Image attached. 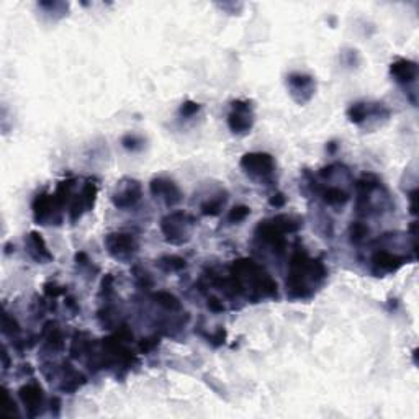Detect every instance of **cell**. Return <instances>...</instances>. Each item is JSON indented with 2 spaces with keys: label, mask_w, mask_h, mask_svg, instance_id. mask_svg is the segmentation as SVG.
<instances>
[{
  "label": "cell",
  "mask_w": 419,
  "mask_h": 419,
  "mask_svg": "<svg viewBox=\"0 0 419 419\" xmlns=\"http://www.w3.org/2000/svg\"><path fill=\"white\" fill-rule=\"evenodd\" d=\"M287 295L292 300H308L323 285L327 271L320 259H311L305 251L297 249L290 257Z\"/></svg>",
  "instance_id": "6da1fadb"
},
{
  "label": "cell",
  "mask_w": 419,
  "mask_h": 419,
  "mask_svg": "<svg viewBox=\"0 0 419 419\" xmlns=\"http://www.w3.org/2000/svg\"><path fill=\"white\" fill-rule=\"evenodd\" d=\"M195 224L197 219L190 213L177 210V212H170L160 219V231H163L168 243L182 246L190 241Z\"/></svg>",
  "instance_id": "7a4b0ae2"
},
{
  "label": "cell",
  "mask_w": 419,
  "mask_h": 419,
  "mask_svg": "<svg viewBox=\"0 0 419 419\" xmlns=\"http://www.w3.org/2000/svg\"><path fill=\"white\" fill-rule=\"evenodd\" d=\"M241 169L251 180L268 184L273 180L277 170L276 158L268 153H246L239 160Z\"/></svg>",
  "instance_id": "3957f363"
},
{
  "label": "cell",
  "mask_w": 419,
  "mask_h": 419,
  "mask_svg": "<svg viewBox=\"0 0 419 419\" xmlns=\"http://www.w3.org/2000/svg\"><path fill=\"white\" fill-rule=\"evenodd\" d=\"M228 128L236 136H246L254 128L256 114L254 105L248 99H238L231 102V110L228 114Z\"/></svg>",
  "instance_id": "277c9868"
},
{
  "label": "cell",
  "mask_w": 419,
  "mask_h": 419,
  "mask_svg": "<svg viewBox=\"0 0 419 419\" xmlns=\"http://www.w3.org/2000/svg\"><path fill=\"white\" fill-rule=\"evenodd\" d=\"M104 246L118 262H131L139 249L138 239L131 233H109L104 238Z\"/></svg>",
  "instance_id": "5b68a950"
},
{
  "label": "cell",
  "mask_w": 419,
  "mask_h": 419,
  "mask_svg": "<svg viewBox=\"0 0 419 419\" xmlns=\"http://www.w3.org/2000/svg\"><path fill=\"white\" fill-rule=\"evenodd\" d=\"M31 210H33V219L36 224H59L62 222V207L59 205L55 193L53 195L51 193L36 195Z\"/></svg>",
  "instance_id": "8992f818"
},
{
  "label": "cell",
  "mask_w": 419,
  "mask_h": 419,
  "mask_svg": "<svg viewBox=\"0 0 419 419\" xmlns=\"http://www.w3.org/2000/svg\"><path fill=\"white\" fill-rule=\"evenodd\" d=\"M287 89L292 99L298 105H305L316 94V80L305 72H290L287 76Z\"/></svg>",
  "instance_id": "52a82bcc"
},
{
  "label": "cell",
  "mask_w": 419,
  "mask_h": 419,
  "mask_svg": "<svg viewBox=\"0 0 419 419\" xmlns=\"http://www.w3.org/2000/svg\"><path fill=\"white\" fill-rule=\"evenodd\" d=\"M141 184L134 179H123L111 195V202L118 210H131L141 202Z\"/></svg>",
  "instance_id": "ba28073f"
},
{
  "label": "cell",
  "mask_w": 419,
  "mask_h": 419,
  "mask_svg": "<svg viewBox=\"0 0 419 419\" xmlns=\"http://www.w3.org/2000/svg\"><path fill=\"white\" fill-rule=\"evenodd\" d=\"M406 256H400L396 252H390L386 249H377L374 252L370 266H372V273L375 276H385V273H393L400 267L406 264Z\"/></svg>",
  "instance_id": "9c48e42d"
},
{
  "label": "cell",
  "mask_w": 419,
  "mask_h": 419,
  "mask_svg": "<svg viewBox=\"0 0 419 419\" xmlns=\"http://www.w3.org/2000/svg\"><path fill=\"white\" fill-rule=\"evenodd\" d=\"M149 192H151L153 197L163 200L168 207L179 205L182 202V197H184L179 185L174 180L165 179V177H156V179H153L151 184H149Z\"/></svg>",
  "instance_id": "30bf717a"
},
{
  "label": "cell",
  "mask_w": 419,
  "mask_h": 419,
  "mask_svg": "<svg viewBox=\"0 0 419 419\" xmlns=\"http://www.w3.org/2000/svg\"><path fill=\"white\" fill-rule=\"evenodd\" d=\"M390 115L388 109L383 104H367V102H356L347 109V118L354 125H364L370 118H386Z\"/></svg>",
  "instance_id": "8fae6325"
},
{
  "label": "cell",
  "mask_w": 419,
  "mask_h": 419,
  "mask_svg": "<svg viewBox=\"0 0 419 419\" xmlns=\"http://www.w3.org/2000/svg\"><path fill=\"white\" fill-rule=\"evenodd\" d=\"M18 396L23 403L25 410L28 411L30 418L40 415L41 408L45 406V391H43L38 381H30V383L21 386L18 390Z\"/></svg>",
  "instance_id": "7c38bea8"
},
{
  "label": "cell",
  "mask_w": 419,
  "mask_h": 419,
  "mask_svg": "<svg viewBox=\"0 0 419 419\" xmlns=\"http://www.w3.org/2000/svg\"><path fill=\"white\" fill-rule=\"evenodd\" d=\"M390 76L393 77L396 84L401 87H410L416 82L418 79V64L411 59L398 58L396 61L391 62L390 66Z\"/></svg>",
  "instance_id": "4fadbf2b"
},
{
  "label": "cell",
  "mask_w": 419,
  "mask_h": 419,
  "mask_svg": "<svg viewBox=\"0 0 419 419\" xmlns=\"http://www.w3.org/2000/svg\"><path fill=\"white\" fill-rule=\"evenodd\" d=\"M25 248L31 259L38 262V264H48V262L55 259V256H53L51 251L48 249L46 241L43 239V236L38 233V231H31V233L26 236Z\"/></svg>",
  "instance_id": "5bb4252c"
},
{
  "label": "cell",
  "mask_w": 419,
  "mask_h": 419,
  "mask_svg": "<svg viewBox=\"0 0 419 419\" xmlns=\"http://www.w3.org/2000/svg\"><path fill=\"white\" fill-rule=\"evenodd\" d=\"M227 202L228 193L224 190L212 193V195L200 203V213L203 217H218L223 212V208L227 207Z\"/></svg>",
  "instance_id": "9a60e30c"
},
{
  "label": "cell",
  "mask_w": 419,
  "mask_h": 419,
  "mask_svg": "<svg viewBox=\"0 0 419 419\" xmlns=\"http://www.w3.org/2000/svg\"><path fill=\"white\" fill-rule=\"evenodd\" d=\"M321 198H323L325 205L332 207V208H339L344 207L349 202V193L344 192L341 187H326V189L321 192Z\"/></svg>",
  "instance_id": "2e32d148"
},
{
  "label": "cell",
  "mask_w": 419,
  "mask_h": 419,
  "mask_svg": "<svg viewBox=\"0 0 419 419\" xmlns=\"http://www.w3.org/2000/svg\"><path fill=\"white\" fill-rule=\"evenodd\" d=\"M43 337L48 346H50L51 351H61L64 347V337L62 332L59 330V326L55 321H50V323L45 325V331H43Z\"/></svg>",
  "instance_id": "e0dca14e"
},
{
  "label": "cell",
  "mask_w": 419,
  "mask_h": 419,
  "mask_svg": "<svg viewBox=\"0 0 419 419\" xmlns=\"http://www.w3.org/2000/svg\"><path fill=\"white\" fill-rule=\"evenodd\" d=\"M156 266L165 273H175L182 272L187 267V261L180 256H163L160 259L156 261Z\"/></svg>",
  "instance_id": "ac0fdd59"
},
{
  "label": "cell",
  "mask_w": 419,
  "mask_h": 419,
  "mask_svg": "<svg viewBox=\"0 0 419 419\" xmlns=\"http://www.w3.org/2000/svg\"><path fill=\"white\" fill-rule=\"evenodd\" d=\"M153 300L156 302V305H159L160 308L168 310V311H179L182 308V305L179 300H177L174 295L169 293V292H156L153 293Z\"/></svg>",
  "instance_id": "d6986e66"
},
{
  "label": "cell",
  "mask_w": 419,
  "mask_h": 419,
  "mask_svg": "<svg viewBox=\"0 0 419 419\" xmlns=\"http://www.w3.org/2000/svg\"><path fill=\"white\" fill-rule=\"evenodd\" d=\"M370 229L365 223L362 222H352L351 227H349V238H351L352 244H362L365 239L369 238Z\"/></svg>",
  "instance_id": "ffe728a7"
},
{
  "label": "cell",
  "mask_w": 419,
  "mask_h": 419,
  "mask_svg": "<svg viewBox=\"0 0 419 419\" xmlns=\"http://www.w3.org/2000/svg\"><path fill=\"white\" fill-rule=\"evenodd\" d=\"M251 214V208L246 207V205H238V207H233L229 210L228 213V223L231 224H239L243 223L246 218H248Z\"/></svg>",
  "instance_id": "44dd1931"
},
{
  "label": "cell",
  "mask_w": 419,
  "mask_h": 419,
  "mask_svg": "<svg viewBox=\"0 0 419 419\" xmlns=\"http://www.w3.org/2000/svg\"><path fill=\"white\" fill-rule=\"evenodd\" d=\"M2 331H4V334L12 336V337H15V336H17L18 332H20V326H18V323H17V320L12 318V316H10L9 313H5V315H4Z\"/></svg>",
  "instance_id": "7402d4cb"
},
{
  "label": "cell",
  "mask_w": 419,
  "mask_h": 419,
  "mask_svg": "<svg viewBox=\"0 0 419 419\" xmlns=\"http://www.w3.org/2000/svg\"><path fill=\"white\" fill-rule=\"evenodd\" d=\"M121 144L128 151H139V149L143 148L144 141L139 136H136V134H125L121 139Z\"/></svg>",
  "instance_id": "603a6c76"
},
{
  "label": "cell",
  "mask_w": 419,
  "mask_h": 419,
  "mask_svg": "<svg viewBox=\"0 0 419 419\" xmlns=\"http://www.w3.org/2000/svg\"><path fill=\"white\" fill-rule=\"evenodd\" d=\"M200 110H202L200 104H197V102H192V100H187L180 105L179 114L182 118H192L193 115H197Z\"/></svg>",
  "instance_id": "cb8c5ba5"
},
{
  "label": "cell",
  "mask_w": 419,
  "mask_h": 419,
  "mask_svg": "<svg viewBox=\"0 0 419 419\" xmlns=\"http://www.w3.org/2000/svg\"><path fill=\"white\" fill-rule=\"evenodd\" d=\"M159 344V337H151V339H143V342L139 344V349H141V352H149L153 351V349Z\"/></svg>",
  "instance_id": "d4e9b609"
},
{
  "label": "cell",
  "mask_w": 419,
  "mask_h": 419,
  "mask_svg": "<svg viewBox=\"0 0 419 419\" xmlns=\"http://www.w3.org/2000/svg\"><path fill=\"white\" fill-rule=\"evenodd\" d=\"M285 203H287V198H285V195H282V193H277V195H273L271 198V205L276 207V208H282L283 205H285Z\"/></svg>",
  "instance_id": "484cf974"
}]
</instances>
